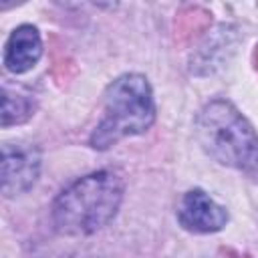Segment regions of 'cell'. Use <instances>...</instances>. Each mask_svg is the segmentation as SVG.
I'll return each instance as SVG.
<instances>
[{"label": "cell", "mask_w": 258, "mask_h": 258, "mask_svg": "<svg viewBox=\"0 0 258 258\" xmlns=\"http://www.w3.org/2000/svg\"><path fill=\"white\" fill-rule=\"evenodd\" d=\"M121 200L123 181L113 171H95L58 194L52 204V222L60 234L89 236L115 218Z\"/></svg>", "instance_id": "1"}, {"label": "cell", "mask_w": 258, "mask_h": 258, "mask_svg": "<svg viewBox=\"0 0 258 258\" xmlns=\"http://www.w3.org/2000/svg\"><path fill=\"white\" fill-rule=\"evenodd\" d=\"M198 139L222 165L258 173V135L228 101H212L198 115Z\"/></svg>", "instance_id": "2"}, {"label": "cell", "mask_w": 258, "mask_h": 258, "mask_svg": "<svg viewBox=\"0 0 258 258\" xmlns=\"http://www.w3.org/2000/svg\"><path fill=\"white\" fill-rule=\"evenodd\" d=\"M155 121L153 93L145 77L123 75L105 93L103 119L91 135L95 149H107L123 137L145 133Z\"/></svg>", "instance_id": "3"}, {"label": "cell", "mask_w": 258, "mask_h": 258, "mask_svg": "<svg viewBox=\"0 0 258 258\" xmlns=\"http://www.w3.org/2000/svg\"><path fill=\"white\" fill-rule=\"evenodd\" d=\"M40 155L34 147L6 143L2 149V191L6 198L30 189L38 177Z\"/></svg>", "instance_id": "4"}, {"label": "cell", "mask_w": 258, "mask_h": 258, "mask_svg": "<svg viewBox=\"0 0 258 258\" xmlns=\"http://www.w3.org/2000/svg\"><path fill=\"white\" fill-rule=\"evenodd\" d=\"M177 218L185 230L198 234L218 232L228 222L226 210L202 189H191L183 196L177 210Z\"/></svg>", "instance_id": "5"}, {"label": "cell", "mask_w": 258, "mask_h": 258, "mask_svg": "<svg viewBox=\"0 0 258 258\" xmlns=\"http://www.w3.org/2000/svg\"><path fill=\"white\" fill-rule=\"evenodd\" d=\"M40 54H42V40L38 30L30 24H22L10 34L6 42L4 64L10 73L20 75L30 71L38 62Z\"/></svg>", "instance_id": "6"}, {"label": "cell", "mask_w": 258, "mask_h": 258, "mask_svg": "<svg viewBox=\"0 0 258 258\" xmlns=\"http://www.w3.org/2000/svg\"><path fill=\"white\" fill-rule=\"evenodd\" d=\"M32 115V101L26 95H12L8 87H4L2 97V127H10L14 123H22Z\"/></svg>", "instance_id": "7"}]
</instances>
